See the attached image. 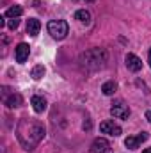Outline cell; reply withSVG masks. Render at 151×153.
<instances>
[{
    "instance_id": "9a60e30c",
    "label": "cell",
    "mask_w": 151,
    "mask_h": 153,
    "mask_svg": "<svg viewBox=\"0 0 151 153\" xmlns=\"http://www.w3.org/2000/svg\"><path fill=\"white\" fill-rule=\"evenodd\" d=\"M44 73H46L44 66H43V64H38V66H34V68H32V71H30V76H32L34 80H41Z\"/></svg>"
},
{
    "instance_id": "5bb4252c",
    "label": "cell",
    "mask_w": 151,
    "mask_h": 153,
    "mask_svg": "<svg viewBox=\"0 0 151 153\" xmlns=\"http://www.w3.org/2000/svg\"><path fill=\"white\" fill-rule=\"evenodd\" d=\"M75 20L82 22V23H89V22H91V13L85 11V9H80V11L75 13Z\"/></svg>"
},
{
    "instance_id": "d6986e66",
    "label": "cell",
    "mask_w": 151,
    "mask_h": 153,
    "mask_svg": "<svg viewBox=\"0 0 151 153\" xmlns=\"http://www.w3.org/2000/svg\"><path fill=\"white\" fill-rule=\"evenodd\" d=\"M146 117H148V119L151 121V111H148V114H146Z\"/></svg>"
},
{
    "instance_id": "7c38bea8",
    "label": "cell",
    "mask_w": 151,
    "mask_h": 153,
    "mask_svg": "<svg viewBox=\"0 0 151 153\" xmlns=\"http://www.w3.org/2000/svg\"><path fill=\"white\" fill-rule=\"evenodd\" d=\"M39 29H41V22H39V20H36V18H29V20H27V34L38 36Z\"/></svg>"
},
{
    "instance_id": "6da1fadb",
    "label": "cell",
    "mask_w": 151,
    "mask_h": 153,
    "mask_svg": "<svg viewBox=\"0 0 151 153\" xmlns=\"http://www.w3.org/2000/svg\"><path fill=\"white\" fill-rule=\"evenodd\" d=\"M16 135H18L20 144L25 150L32 152L44 137V125L38 119L23 117V119H20V123L16 126Z\"/></svg>"
},
{
    "instance_id": "3957f363",
    "label": "cell",
    "mask_w": 151,
    "mask_h": 153,
    "mask_svg": "<svg viewBox=\"0 0 151 153\" xmlns=\"http://www.w3.org/2000/svg\"><path fill=\"white\" fill-rule=\"evenodd\" d=\"M68 30H70V27H68V23L64 22V20H52L50 23H48V32H50V36L53 39H57V41H61V39H64L68 36Z\"/></svg>"
},
{
    "instance_id": "30bf717a",
    "label": "cell",
    "mask_w": 151,
    "mask_h": 153,
    "mask_svg": "<svg viewBox=\"0 0 151 153\" xmlns=\"http://www.w3.org/2000/svg\"><path fill=\"white\" fill-rule=\"evenodd\" d=\"M124 61H126V68H128L130 71H135V73H137V71L142 70V61H141L135 53H128Z\"/></svg>"
},
{
    "instance_id": "44dd1931",
    "label": "cell",
    "mask_w": 151,
    "mask_h": 153,
    "mask_svg": "<svg viewBox=\"0 0 151 153\" xmlns=\"http://www.w3.org/2000/svg\"><path fill=\"white\" fill-rule=\"evenodd\" d=\"M85 2H94V0H85Z\"/></svg>"
},
{
    "instance_id": "8fae6325",
    "label": "cell",
    "mask_w": 151,
    "mask_h": 153,
    "mask_svg": "<svg viewBox=\"0 0 151 153\" xmlns=\"http://www.w3.org/2000/svg\"><path fill=\"white\" fill-rule=\"evenodd\" d=\"M30 103H32V109L36 111V112H44L46 111V100L43 98V96H32V100H30Z\"/></svg>"
},
{
    "instance_id": "7a4b0ae2",
    "label": "cell",
    "mask_w": 151,
    "mask_h": 153,
    "mask_svg": "<svg viewBox=\"0 0 151 153\" xmlns=\"http://www.w3.org/2000/svg\"><path fill=\"white\" fill-rule=\"evenodd\" d=\"M107 59H109V55L103 48H91L80 55V64H82V68L94 71V70L103 68Z\"/></svg>"
},
{
    "instance_id": "9c48e42d",
    "label": "cell",
    "mask_w": 151,
    "mask_h": 153,
    "mask_svg": "<svg viewBox=\"0 0 151 153\" xmlns=\"http://www.w3.org/2000/svg\"><path fill=\"white\" fill-rule=\"evenodd\" d=\"M100 130H101L103 134L112 135V137H119V135H121V126L115 125L114 121H103V123L100 125Z\"/></svg>"
},
{
    "instance_id": "4fadbf2b",
    "label": "cell",
    "mask_w": 151,
    "mask_h": 153,
    "mask_svg": "<svg viewBox=\"0 0 151 153\" xmlns=\"http://www.w3.org/2000/svg\"><path fill=\"white\" fill-rule=\"evenodd\" d=\"M101 91H103V94L110 96V94H114V93L117 91V84H115L114 80H109V82H105V84L101 85Z\"/></svg>"
},
{
    "instance_id": "5b68a950",
    "label": "cell",
    "mask_w": 151,
    "mask_h": 153,
    "mask_svg": "<svg viewBox=\"0 0 151 153\" xmlns=\"http://www.w3.org/2000/svg\"><path fill=\"white\" fill-rule=\"evenodd\" d=\"M110 114L117 119H128L130 116V107L123 102V100H115L110 107Z\"/></svg>"
},
{
    "instance_id": "ba28073f",
    "label": "cell",
    "mask_w": 151,
    "mask_h": 153,
    "mask_svg": "<svg viewBox=\"0 0 151 153\" xmlns=\"http://www.w3.org/2000/svg\"><path fill=\"white\" fill-rule=\"evenodd\" d=\"M29 53H30V46L27 43H20L16 48H14V57H16V62L23 64L27 59H29Z\"/></svg>"
},
{
    "instance_id": "52a82bcc",
    "label": "cell",
    "mask_w": 151,
    "mask_h": 153,
    "mask_svg": "<svg viewBox=\"0 0 151 153\" xmlns=\"http://www.w3.org/2000/svg\"><path fill=\"white\" fill-rule=\"evenodd\" d=\"M91 153H112V148H110V144H109V141L107 139H103V137H98V139H94L93 141V144H91Z\"/></svg>"
},
{
    "instance_id": "ac0fdd59",
    "label": "cell",
    "mask_w": 151,
    "mask_h": 153,
    "mask_svg": "<svg viewBox=\"0 0 151 153\" xmlns=\"http://www.w3.org/2000/svg\"><path fill=\"white\" fill-rule=\"evenodd\" d=\"M148 61H150V66H151V48H150V53H148Z\"/></svg>"
},
{
    "instance_id": "8992f818",
    "label": "cell",
    "mask_w": 151,
    "mask_h": 153,
    "mask_svg": "<svg viewBox=\"0 0 151 153\" xmlns=\"http://www.w3.org/2000/svg\"><path fill=\"white\" fill-rule=\"evenodd\" d=\"M148 137H150V135H148L146 132H141L139 135H133V137L130 135V137L124 139V146H126L128 150H137L144 141H148Z\"/></svg>"
},
{
    "instance_id": "ffe728a7",
    "label": "cell",
    "mask_w": 151,
    "mask_h": 153,
    "mask_svg": "<svg viewBox=\"0 0 151 153\" xmlns=\"http://www.w3.org/2000/svg\"><path fill=\"white\" fill-rule=\"evenodd\" d=\"M142 153H151V148H148V150H144Z\"/></svg>"
},
{
    "instance_id": "e0dca14e",
    "label": "cell",
    "mask_w": 151,
    "mask_h": 153,
    "mask_svg": "<svg viewBox=\"0 0 151 153\" xmlns=\"http://www.w3.org/2000/svg\"><path fill=\"white\" fill-rule=\"evenodd\" d=\"M18 25H20V20H18V18L9 20V29H11V30H16V29H18Z\"/></svg>"
},
{
    "instance_id": "2e32d148",
    "label": "cell",
    "mask_w": 151,
    "mask_h": 153,
    "mask_svg": "<svg viewBox=\"0 0 151 153\" xmlns=\"http://www.w3.org/2000/svg\"><path fill=\"white\" fill-rule=\"evenodd\" d=\"M21 13H23V9H21L20 5H13V7H9V9L5 11V16H9V18H18Z\"/></svg>"
},
{
    "instance_id": "277c9868",
    "label": "cell",
    "mask_w": 151,
    "mask_h": 153,
    "mask_svg": "<svg viewBox=\"0 0 151 153\" xmlns=\"http://www.w3.org/2000/svg\"><path fill=\"white\" fill-rule=\"evenodd\" d=\"M11 89L9 87H2V102H4V105H7L9 109H14V107H20L21 105V96L18 94V93H9Z\"/></svg>"
}]
</instances>
